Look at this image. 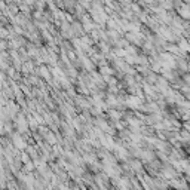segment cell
<instances>
[{"mask_svg":"<svg viewBox=\"0 0 190 190\" xmlns=\"http://www.w3.org/2000/svg\"><path fill=\"white\" fill-rule=\"evenodd\" d=\"M0 37L2 39H9V28L8 27H2V30H0Z\"/></svg>","mask_w":190,"mask_h":190,"instance_id":"6da1fadb","label":"cell"},{"mask_svg":"<svg viewBox=\"0 0 190 190\" xmlns=\"http://www.w3.org/2000/svg\"><path fill=\"white\" fill-rule=\"evenodd\" d=\"M181 77H183V82H184V83L190 85V71H187V73H184Z\"/></svg>","mask_w":190,"mask_h":190,"instance_id":"7a4b0ae2","label":"cell"},{"mask_svg":"<svg viewBox=\"0 0 190 190\" xmlns=\"http://www.w3.org/2000/svg\"><path fill=\"white\" fill-rule=\"evenodd\" d=\"M183 128L187 129V131H190V121H184L183 122Z\"/></svg>","mask_w":190,"mask_h":190,"instance_id":"3957f363","label":"cell"},{"mask_svg":"<svg viewBox=\"0 0 190 190\" xmlns=\"http://www.w3.org/2000/svg\"><path fill=\"white\" fill-rule=\"evenodd\" d=\"M184 3H187V5H190V0H183Z\"/></svg>","mask_w":190,"mask_h":190,"instance_id":"277c9868","label":"cell"},{"mask_svg":"<svg viewBox=\"0 0 190 190\" xmlns=\"http://www.w3.org/2000/svg\"><path fill=\"white\" fill-rule=\"evenodd\" d=\"M187 155H189V156H190V147H189V149H187Z\"/></svg>","mask_w":190,"mask_h":190,"instance_id":"5b68a950","label":"cell"}]
</instances>
